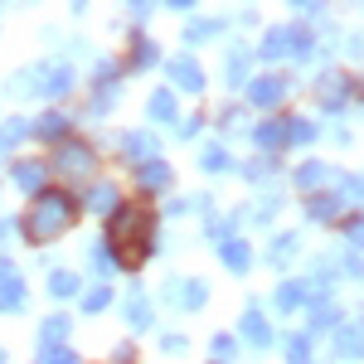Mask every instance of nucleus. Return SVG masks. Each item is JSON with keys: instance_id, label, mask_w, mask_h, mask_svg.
Wrapping results in <instances>:
<instances>
[{"instance_id": "obj_1", "label": "nucleus", "mask_w": 364, "mask_h": 364, "mask_svg": "<svg viewBox=\"0 0 364 364\" xmlns=\"http://www.w3.org/2000/svg\"><path fill=\"white\" fill-rule=\"evenodd\" d=\"M68 214H73V204L63 195H44L39 204H34V214H29V238H54L58 228L68 224Z\"/></svg>"}, {"instance_id": "obj_2", "label": "nucleus", "mask_w": 364, "mask_h": 364, "mask_svg": "<svg viewBox=\"0 0 364 364\" xmlns=\"http://www.w3.org/2000/svg\"><path fill=\"white\" fill-rule=\"evenodd\" d=\"M20 301H25V287H20V282H5V287H0V306L10 311V306H20Z\"/></svg>"}, {"instance_id": "obj_3", "label": "nucleus", "mask_w": 364, "mask_h": 364, "mask_svg": "<svg viewBox=\"0 0 364 364\" xmlns=\"http://www.w3.org/2000/svg\"><path fill=\"white\" fill-rule=\"evenodd\" d=\"M15 180H20L25 190H34V185H39V166H20V170H15Z\"/></svg>"}, {"instance_id": "obj_4", "label": "nucleus", "mask_w": 364, "mask_h": 364, "mask_svg": "<svg viewBox=\"0 0 364 364\" xmlns=\"http://www.w3.org/2000/svg\"><path fill=\"white\" fill-rule=\"evenodd\" d=\"M39 364H73V355H68V350H44Z\"/></svg>"}, {"instance_id": "obj_5", "label": "nucleus", "mask_w": 364, "mask_h": 364, "mask_svg": "<svg viewBox=\"0 0 364 364\" xmlns=\"http://www.w3.org/2000/svg\"><path fill=\"white\" fill-rule=\"evenodd\" d=\"M49 287H54V296H68V291H73V277H63V272H58Z\"/></svg>"}, {"instance_id": "obj_6", "label": "nucleus", "mask_w": 364, "mask_h": 364, "mask_svg": "<svg viewBox=\"0 0 364 364\" xmlns=\"http://www.w3.org/2000/svg\"><path fill=\"white\" fill-rule=\"evenodd\" d=\"M63 331H68V321H49V326H44V336H49V340H58Z\"/></svg>"}, {"instance_id": "obj_7", "label": "nucleus", "mask_w": 364, "mask_h": 364, "mask_svg": "<svg viewBox=\"0 0 364 364\" xmlns=\"http://www.w3.org/2000/svg\"><path fill=\"white\" fill-rule=\"evenodd\" d=\"M5 282H10V267H5V262H0V287H5Z\"/></svg>"}]
</instances>
